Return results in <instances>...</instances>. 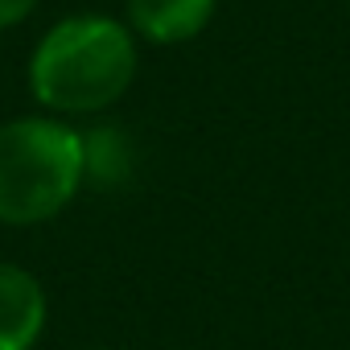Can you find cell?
Returning <instances> with one entry per match:
<instances>
[{
	"instance_id": "4",
	"label": "cell",
	"mask_w": 350,
	"mask_h": 350,
	"mask_svg": "<svg viewBox=\"0 0 350 350\" xmlns=\"http://www.w3.org/2000/svg\"><path fill=\"white\" fill-rule=\"evenodd\" d=\"M219 9V0H128V21L157 46H178L198 38Z\"/></svg>"
},
{
	"instance_id": "3",
	"label": "cell",
	"mask_w": 350,
	"mask_h": 350,
	"mask_svg": "<svg viewBox=\"0 0 350 350\" xmlns=\"http://www.w3.org/2000/svg\"><path fill=\"white\" fill-rule=\"evenodd\" d=\"M46 329V293L33 272L0 264V350H33Z\"/></svg>"
},
{
	"instance_id": "6",
	"label": "cell",
	"mask_w": 350,
	"mask_h": 350,
	"mask_svg": "<svg viewBox=\"0 0 350 350\" xmlns=\"http://www.w3.org/2000/svg\"><path fill=\"white\" fill-rule=\"evenodd\" d=\"M33 9H38V0H0V29L21 25Z\"/></svg>"
},
{
	"instance_id": "1",
	"label": "cell",
	"mask_w": 350,
	"mask_h": 350,
	"mask_svg": "<svg viewBox=\"0 0 350 350\" xmlns=\"http://www.w3.org/2000/svg\"><path fill=\"white\" fill-rule=\"evenodd\" d=\"M132 33L111 17H66L38 42L29 62V87L38 103L62 116L111 107L132 87Z\"/></svg>"
},
{
	"instance_id": "2",
	"label": "cell",
	"mask_w": 350,
	"mask_h": 350,
	"mask_svg": "<svg viewBox=\"0 0 350 350\" xmlns=\"http://www.w3.org/2000/svg\"><path fill=\"white\" fill-rule=\"evenodd\" d=\"M83 136L58 120L0 124V223L33 227L54 219L83 186Z\"/></svg>"
},
{
	"instance_id": "5",
	"label": "cell",
	"mask_w": 350,
	"mask_h": 350,
	"mask_svg": "<svg viewBox=\"0 0 350 350\" xmlns=\"http://www.w3.org/2000/svg\"><path fill=\"white\" fill-rule=\"evenodd\" d=\"M83 157H87V173L95 182L111 186L120 178H128V140L116 128H99L83 140Z\"/></svg>"
}]
</instances>
